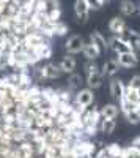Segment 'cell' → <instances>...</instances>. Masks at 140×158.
I'll return each instance as SVG.
<instances>
[{"label": "cell", "mask_w": 140, "mask_h": 158, "mask_svg": "<svg viewBox=\"0 0 140 158\" xmlns=\"http://www.w3.org/2000/svg\"><path fill=\"white\" fill-rule=\"evenodd\" d=\"M131 149L140 153V136H137V138L132 141V144H131Z\"/></svg>", "instance_id": "cell-33"}, {"label": "cell", "mask_w": 140, "mask_h": 158, "mask_svg": "<svg viewBox=\"0 0 140 158\" xmlns=\"http://www.w3.org/2000/svg\"><path fill=\"white\" fill-rule=\"evenodd\" d=\"M82 52H84V56L87 57V59H90V60H93V59H98L99 57V54H101V51L90 41V43H84V48H82Z\"/></svg>", "instance_id": "cell-11"}, {"label": "cell", "mask_w": 140, "mask_h": 158, "mask_svg": "<svg viewBox=\"0 0 140 158\" xmlns=\"http://www.w3.org/2000/svg\"><path fill=\"white\" fill-rule=\"evenodd\" d=\"M84 48V40L80 35H72L68 38L66 41V51L69 52V54H77V52H80Z\"/></svg>", "instance_id": "cell-6"}, {"label": "cell", "mask_w": 140, "mask_h": 158, "mask_svg": "<svg viewBox=\"0 0 140 158\" xmlns=\"http://www.w3.org/2000/svg\"><path fill=\"white\" fill-rule=\"evenodd\" d=\"M110 94L115 97V98L121 100V98H123V94H124V85H123V82L118 81V79H113V81L110 82Z\"/></svg>", "instance_id": "cell-17"}, {"label": "cell", "mask_w": 140, "mask_h": 158, "mask_svg": "<svg viewBox=\"0 0 140 158\" xmlns=\"http://www.w3.org/2000/svg\"><path fill=\"white\" fill-rule=\"evenodd\" d=\"M74 13H76V16H77L79 21L87 22L88 21V16H90V6H88L87 0H76V3H74Z\"/></svg>", "instance_id": "cell-5"}, {"label": "cell", "mask_w": 140, "mask_h": 158, "mask_svg": "<svg viewBox=\"0 0 140 158\" xmlns=\"http://www.w3.org/2000/svg\"><path fill=\"white\" fill-rule=\"evenodd\" d=\"M118 68H120L118 60H109L103 65V71L101 73H103V76H113L118 71Z\"/></svg>", "instance_id": "cell-15"}, {"label": "cell", "mask_w": 140, "mask_h": 158, "mask_svg": "<svg viewBox=\"0 0 140 158\" xmlns=\"http://www.w3.org/2000/svg\"><path fill=\"white\" fill-rule=\"evenodd\" d=\"M129 87H132L135 90H140V74H137V76H134L131 79V81H129Z\"/></svg>", "instance_id": "cell-31"}, {"label": "cell", "mask_w": 140, "mask_h": 158, "mask_svg": "<svg viewBox=\"0 0 140 158\" xmlns=\"http://www.w3.org/2000/svg\"><path fill=\"white\" fill-rule=\"evenodd\" d=\"M118 63H120V67H124V68L135 67V65L138 63L137 52H134V51L121 52V54H118Z\"/></svg>", "instance_id": "cell-4"}, {"label": "cell", "mask_w": 140, "mask_h": 158, "mask_svg": "<svg viewBox=\"0 0 140 158\" xmlns=\"http://www.w3.org/2000/svg\"><path fill=\"white\" fill-rule=\"evenodd\" d=\"M121 38L131 46V49H132L134 52H137V51L140 49V33H138V32L131 30V29H126V30L121 33Z\"/></svg>", "instance_id": "cell-2"}, {"label": "cell", "mask_w": 140, "mask_h": 158, "mask_svg": "<svg viewBox=\"0 0 140 158\" xmlns=\"http://www.w3.org/2000/svg\"><path fill=\"white\" fill-rule=\"evenodd\" d=\"M124 114H126V118H128L129 123H132V125L140 123V111L138 109H131V111L124 112Z\"/></svg>", "instance_id": "cell-23"}, {"label": "cell", "mask_w": 140, "mask_h": 158, "mask_svg": "<svg viewBox=\"0 0 140 158\" xmlns=\"http://www.w3.org/2000/svg\"><path fill=\"white\" fill-rule=\"evenodd\" d=\"M68 82H69V85L71 87H80V84H82V76L80 74H71L69 76V79H68Z\"/></svg>", "instance_id": "cell-26"}, {"label": "cell", "mask_w": 140, "mask_h": 158, "mask_svg": "<svg viewBox=\"0 0 140 158\" xmlns=\"http://www.w3.org/2000/svg\"><path fill=\"white\" fill-rule=\"evenodd\" d=\"M99 118H101V112L98 109H88L84 112L82 115V120H84V125H98L99 122Z\"/></svg>", "instance_id": "cell-9"}, {"label": "cell", "mask_w": 140, "mask_h": 158, "mask_svg": "<svg viewBox=\"0 0 140 158\" xmlns=\"http://www.w3.org/2000/svg\"><path fill=\"white\" fill-rule=\"evenodd\" d=\"M138 97H140V90H135V89H132V87H124V94H123V98L124 100H128V101H131V103H137V100H138Z\"/></svg>", "instance_id": "cell-21"}, {"label": "cell", "mask_w": 140, "mask_h": 158, "mask_svg": "<svg viewBox=\"0 0 140 158\" xmlns=\"http://www.w3.org/2000/svg\"><path fill=\"white\" fill-rule=\"evenodd\" d=\"M109 30L113 33V35H121L124 30H126V24L121 18H113L110 19L109 22Z\"/></svg>", "instance_id": "cell-10"}, {"label": "cell", "mask_w": 140, "mask_h": 158, "mask_svg": "<svg viewBox=\"0 0 140 158\" xmlns=\"http://www.w3.org/2000/svg\"><path fill=\"white\" fill-rule=\"evenodd\" d=\"M87 3H88V6H90V10H101L103 5H104L101 0H87Z\"/></svg>", "instance_id": "cell-30"}, {"label": "cell", "mask_w": 140, "mask_h": 158, "mask_svg": "<svg viewBox=\"0 0 140 158\" xmlns=\"http://www.w3.org/2000/svg\"><path fill=\"white\" fill-rule=\"evenodd\" d=\"M57 97H58V101L60 103H69L71 101V97H69V92H57Z\"/></svg>", "instance_id": "cell-28"}, {"label": "cell", "mask_w": 140, "mask_h": 158, "mask_svg": "<svg viewBox=\"0 0 140 158\" xmlns=\"http://www.w3.org/2000/svg\"><path fill=\"white\" fill-rule=\"evenodd\" d=\"M41 95H43L44 101H47L49 104H57V103H58L57 92H55L54 89H43V90H41Z\"/></svg>", "instance_id": "cell-20"}, {"label": "cell", "mask_w": 140, "mask_h": 158, "mask_svg": "<svg viewBox=\"0 0 140 158\" xmlns=\"http://www.w3.org/2000/svg\"><path fill=\"white\" fill-rule=\"evenodd\" d=\"M106 150H107V153H109L110 156H113V158H120L121 153H123V149L118 146V144H109V146L106 147Z\"/></svg>", "instance_id": "cell-24"}, {"label": "cell", "mask_w": 140, "mask_h": 158, "mask_svg": "<svg viewBox=\"0 0 140 158\" xmlns=\"http://www.w3.org/2000/svg\"><path fill=\"white\" fill-rule=\"evenodd\" d=\"M93 98H95L93 90L91 89H84L77 94V97H76V104H80V106L88 108L93 103Z\"/></svg>", "instance_id": "cell-7"}, {"label": "cell", "mask_w": 140, "mask_h": 158, "mask_svg": "<svg viewBox=\"0 0 140 158\" xmlns=\"http://www.w3.org/2000/svg\"><path fill=\"white\" fill-rule=\"evenodd\" d=\"M6 67H10L8 54H3V52H0V70H5Z\"/></svg>", "instance_id": "cell-29"}, {"label": "cell", "mask_w": 140, "mask_h": 158, "mask_svg": "<svg viewBox=\"0 0 140 158\" xmlns=\"http://www.w3.org/2000/svg\"><path fill=\"white\" fill-rule=\"evenodd\" d=\"M135 108L140 111V97H138V100H137V103H135Z\"/></svg>", "instance_id": "cell-35"}, {"label": "cell", "mask_w": 140, "mask_h": 158, "mask_svg": "<svg viewBox=\"0 0 140 158\" xmlns=\"http://www.w3.org/2000/svg\"><path fill=\"white\" fill-rule=\"evenodd\" d=\"M110 46L113 48V51L117 52V54H121V52H128V51H132L131 46L124 41L121 38V35H113L112 40H110Z\"/></svg>", "instance_id": "cell-8"}, {"label": "cell", "mask_w": 140, "mask_h": 158, "mask_svg": "<svg viewBox=\"0 0 140 158\" xmlns=\"http://www.w3.org/2000/svg\"><path fill=\"white\" fill-rule=\"evenodd\" d=\"M135 11H137V6H135L134 2H131V0H123V3H121V13L123 15L131 16Z\"/></svg>", "instance_id": "cell-22"}, {"label": "cell", "mask_w": 140, "mask_h": 158, "mask_svg": "<svg viewBox=\"0 0 140 158\" xmlns=\"http://www.w3.org/2000/svg\"><path fill=\"white\" fill-rule=\"evenodd\" d=\"M101 2H103V3H109V2H110V0H101Z\"/></svg>", "instance_id": "cell-36"}, {"label": "cell", "mask_w": 140, "mask_h": 158, "mask_svg": "<svg viewBox=\"0 0 140 158\" xmlns=\"http://www.w3.org/2000/svg\"><path fill=\"white\" fill-rule=\"evenodd\" d=\"M103 79H104V76H103L101 71L90 73L87 76V84H88L90 89H98V87H101V84H103Z\"/></svg>", "instance_id": "cell-12"}, {"label": "cell", "mask_w": 140, "mask_h": 158, "mask_svg": "<svg viewBox=\"0 0 140 158\" xmlns=\"http://www.w3.org/2000/svg\"><path fill=\"white\" fill-rule=\"evenodd\" d=\"M115 127H117L115 118H103L101 120V130H103L104 135H112Z\"/></svg>", "instance_id": "cell-19"}, {"label": "cell", "mask_w": 140, "mask_h": 158, "mask_svg": "<svg viewBox=\"0 0 140 158\" xmlns=\"http://www.w3.org/2000/svg\"><path fill=\"white\" fill-rule=\"evenodd\" d=\"M61 68L60 65H54V63H47L46 67L38 70V76L40 77H44V79H55V77H60L61 74Z\"/></svg>", "instance_id": "cell-3"}, {"label": "cell", "mask_w": 140, "mask_h": 158, "mask_svg": "<svg viewBox=\"0 0 140 158\" xmlns=\"http://www.w3.org/2000/svg\"><path fill=\"white\" fill-rule=\"evenodd\" d=\"M90 41H91L101 52H103V51L107 48V40H106L103 35H101L99 32H93V33L90 35Z\"/></svg>", "instance_id": "cell-14"}, {"label": "cell", "mask_w": 140, "mask_h": 158, "mask_svg": "<svg viewBox=\"0 0 140 158\" xmlns=\"http://www.w3.org/2000/svg\"><path fill=\"white\" fill-rule=\"evenodd\" d=\"M30 51H33L40 60H43V59L47 60V59H50V56H52V49H50L49 43L41 44V46H38V48H35V49H30Z\"/></svg>", "instance_id": "cell-13"}, {"label": "cell", "mask_w": 140, "mask_h": 158, "mask_svg": "<svg viewBox=\"0 0 140 158\" xmlns=\"http://www.w3.org/2000/svg\"><path fill=\"white\" fill-rule=\"evenodd\" d=\"M95 150H96L95 144L88 142V141H82V139H74L72 146H71L72 156H77V158H87V156L93 155Z\"/></svg>", "instance_id": "cell-1"}, {"label": "cell", "mask_w": 140, "mask_h": 158, "mask_svg": "<svg viewBox=\"0 0 140 158\" xmlns=\"http://www.w3.org/2000/svg\"><path fill=\"white\" fill-rule=\"evenodd\" d=\"M60 68H61L63 73H72L76 70V59L71 57V56L63 57L61 62H60Z\"/></svg>", "instance_id": "cell-16"}, {"label": "cell", "mask_w": 140, "mask_h": 158, "mask_svg": "<svg viewBox=\"0 0 140 158\" xmlns=\"http://www.w3.org/2000/svg\"><path fill=\"white\" fill-rule=\"evenodd\" d=\"M43 8L46 10V13H49L52 10L60 8V2H58V0H44V2H43Z\"/></svg>", "instance_id": "cell-25"}, {"label": "cell", "mask_w": 140, "mask_h": 158, "mask_svg": "<svg viewBox=\"0 0 140 158\" xmlns=\"http://www.w3.org/2000/svg\"><path fill=\"white\" fill-rule=\"evenodd\" d=\"M87 74H90V73H96V71H99V67H98V65L96 63H88L87 65Z\"/></svg>", "instance_id": "cell-32"}, {"label": "cell", "mask_w": 140, "mask_h": 158, "mask_svg": "<svg viewBox=\"0 0 140 158\" xmlns=\"http://www.w3.org/2000/svg\"><path fill=\"white\" fill-rule=\"evenodd\" d=\"M121 158H140V153L135 152V150H132L131 147H128V149H123Z\"/></svg>", "instance_id": "cell-27"}, {"label": "cell", "mask_w": 140, "mask_h": 158, "mask_svg": "<svg viewBox=\"0 0 140 158\" xmlns=\"http://www.w3.org/2000/svg\"><path fill=\"white\" fill-rule=\"evenodd\" d=\"M96 158H113V156H110L109 153H107V150H106V147L103 149V150H101L99 153H98V156Z\"/></svg>", "instance_id": "cell-34"}, {"label": "cell", "mask_w": 140, "mask_h": 158, "mask_svg": "<svg viewBox=\"0 0 140 158\" xmlns=\"http://www.w3.org/2000/svg\"><path fill=\"white\" fill-rule=\"evenodd\" d=\"M118 106H115V104H106V106L101 109V117L103 118H115L118 115Z\"/></svg>", "instance_id": "cell-18"}]
</instances>
